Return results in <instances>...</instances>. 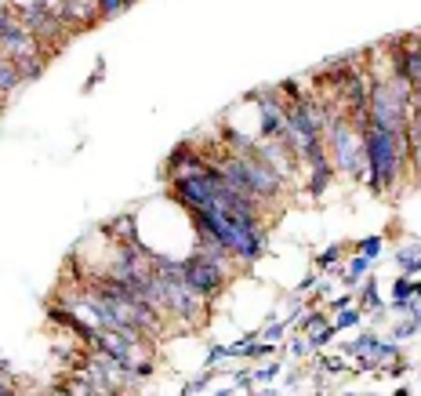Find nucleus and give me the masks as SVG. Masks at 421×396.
I'll list each match as a JSON object with an SVG mask.
<instances>
[{
    "mask_svg": "<svg viewBox=\"0 0 421 396\" xmlns=\"http://www.w3.org/2000/svg\"><path fill=\"white\" fill-rule=\"evenodd\" d=\"M335 164H330V157L327 160H316V164H309V186H305V193L313 197V200H320L323 193H327V186L335 182Z\"/></svg>",
    "mask_w": 421,
    "mask_h": 396,
    "instance_id": "20e7f679",
    "label": "nucleus"
},
{
    "mask_svg": "<svg viewBox=\"0 0 421 396\" xmlns=\"http://www.w3.org/2000/svg\"><path fill=\"white\" fill-rule=\"evenodd\" d=\"M335 334H338V327H335V324H323L320 331H313V334H309V342H313V349H323L327 342H335Z\"/></svg>",
    "mask_w": 421,
    "mask_h": 396,
    "instance_id": "9b49d317",
    "label": "nucleus"
},
{
    "mask_svg": "<svg viewBox=\"0 0 421 396\" xmlns=\"http://www.w3.org/2000/svg\"><path fill=\"white\" fill-rule=\"evenodd\" d=\"M232 265H236V262L211 258V255H203V251L193 248V251L182 258V280H186L193 291H200L207 302H215V298H222V291H225L229 280H232Z\"/></svg>",
    "mask_w": 421,
    "mask_h": 396,
    "instance_id": "f03ea898",
    "label": "nucleus"
},
{
    "mask_svg": "<svg viewBox=\"0 0 421 396\" xmlns=\"http://www.w3.org/2000/svg\"><path fill=\"white\" fill-rule=\"evenodd\" d=\"M364 324V309H352V306H345V309H338V317H335V327L338 331H349V327H359Z\"/></svg>",
    "mask_w": 421,
    "mask_h": 396,
    "instance_id": "1a4fd4ad",
    "label": "nucleus"
},
{
    "mask_svg": "<svg viewBox=\"0 0 421 396\" xmlns=\"http://www.w3.org/2000/svg\"><path fill=\"white\" fill-rule=\"evenodd\" d=\"M356 251L364 255V258H378V255L385 251V240H381V236H367V240L356 243Z\"/></svg>",
    "mask_w": 421,
    "mask_h": 396,
    "instance_id": "9d476101",
    "label": "nucleus"
},
{
    "mask_svg": "<svg viewBox=\"0 0 421 396\" xmlns=\"http://www.w3.org/2000/svg\"><path fill=\"white\" fill-rule=\"evenodd\" d=\"M359 138H364V157H367V186L385 197L393 193L400 182L410 175V149H407V131H385L378 124L359 128Z\"/></svg>",
    "mask_w": 421,
    "mask_h": 396,
    "instance_id": "f257e3e1",
    "label": "nucleus"
},
{
    "mask_svg": "<svg viewBox=\"0 0 421 396\" xmlns=\"http://www.w3.org/2000/svg\"><path fill=\"white\" fill-rule=\"evenodd\" d=\"M367 269H371V258H364V255L356 251L349 262H342V273H338V277L345 280V287H356V284L367 280Z\"/></svg>",
    "mask_w": 421,
    "mask_h": 396,
    "instance_id": "39448f33",
    "label": "nucleus"
},
{
    "mask_svg": "<svg viewBox=\"0 0 421 396\" xmlns=\"http://www.w3.org/2000/svg\"><path fill=\"white\" fill-rule=\"evenodd\" d=\"M287 327H291V324H273V327H265V331H258V334H262L265 342H276V339H280V334H284Z\"/></svg>",
    "mask_w": 421,
    "mask_h": 396,
    "instance_id": "f3484780",
    "label": "nucleus"
},
{
    "mask_svg": "<svg viewBox=\"0 0 421 396\" xmlns=\"http://www.w3.org/2000/svg\"><path fill=\"white\" fill-rule=\"evenodd\" d=\"M203 385H207V382H203V378H196V382H189L182 392H203Z\"/></svg>",
    "mask_w": 421,
    "mask_h": 396,
    "instance_id": "412c9836",
    "label": "nucleus"
},
{
    "mask_svg": "<svg viewBox=\"0 0 421 396\" xmlns=\"http://www.w3.org/2000/svg\"><path fill=\"white\" fill-rule=\"evenodd\" d=\"M11 392H15L11 378H8V375H0V396H11Z\"/></svg>",
    "mask_w": 421,
    "mask_h": 396,
    "instance_id": "aec40b11",
    "label": "nucleus"
},
{
    "mask_svg": "<svg viewBox=\"0 0 421 396\" xmlns=\"http://www.w3.org/2000/svg\"><path fill=\"white\" fill-rule=\"evenodd\" d=\"M225 356H232V346H211V353H207V368H218Z\"/></svg>",
    "mask_w": 421,
    "mask_h": 396,
    "instance_id": "4468645a",
    "label": "nucleus"
},
{
    "mask_svg": "<svg viewBox=\"0 0 421 396\" xmlns=\"http://www.w3.org/2000/svg\"><path fill=\"white\" fill-rule=\"evenodd\" d=\"M66 22L73 33L80 29H91L102 22V11H99V0H66Z\"/></svg>",
    "mask_w": 421,
    "mask_h": 396,
    "instance_id": "7ed1b4c3",
    "label": "nucleus"
},
{
    "mask_svg": "<svg viewBox=\"0 0 421 396\" xmlns=\"http://www.w3.org/2000/svg\"><path fill=\"white\" fill-rule=\"evenodd\" d=\"M309 349H313V342H309V339H294V342H291V356H294V360H302Z\"/></svg>",
    "mask_w": 421,
    "mask_h": 396,
    "instance_id": "dca6fc26",
    "label": "nucleus"
},
{
    "mask_svg": "<svg viewBox=\"0 0 421 396\" xmlns=\"http://www.w3.org/2000/svg\"><path fill=\"white\" fill-rule=\"evenodd\" d=\"M410 287H414V277H407V273H403V277L393 284V298H410Z\"/></svg>",
    "mask_w": 421,
    "mask_h": 396,
    "instance_id": "2eb2a0df",
    "label": "nucleus"
},
{
    "mask_svg": "<svg viewBox=\"0 0 421 396\" xmlns=\"http://www.w3.org/2000/svg\"><path fill=\"white\" fill-rule=\"evenodd\" d=\"M131 4H135V0H99V11H102V18H113L120 11H128Z\"/></svg>",
    "mask_w": 421,
    "mask_h": 396,
    "instance_id": "f8f14e48",
    "label": "nucleus"
},
{
    "mask_svg": "<svg viewBox=\"0 0 421 396\" xmlns=\"http://www.w3.org/2000/svg\"><path fill=\"white\" fill-rule=\"evenodd\" d=\"M356 302V295L349 291V295H338V298H330V313H338V309H345V306H352Z\"/></svg>",
    "mask_w": 421,
    "mask_h": 396,
    "instance_id": "a211bd4d",
    "label": "nucleus"
},
{
    "mask_svg": "<svg viewBox=\"0 0 421 396\" xmlns=\"http://www.w3.org/2000/svg\"><path fill=\"white\" fill-rule=\"evenodd\" d=\"M417 258H421V243H403V248L396 251V262H400L403 269H407V265H414Z\"/></svg>",
    "mask_w": 421,
    "mask_h": 396,
    "instance_id": "ddd939ff",
    "label": "nucleus"
},
{
    "mask_svg": "<svg viewBox=\"0 0 421 396\" xmlns=\"http://www.w3.org/2000/svg\"><path fill=\"white\" fill-rule=\"evenodd\" d=\"M356 306L364 309V313H374V309H381V298H378V280H364V287H359V295H356Z\"/></svg>",
    "mask_w": 421,
    "mask_h": 396,
    "instance_id": "423d86ee",
    "label": "nucleus"
},
{
    "mask_svg": "<svg viewBox=\"0 0 421 396\" xmlns=\"http://www.w3.org/2000/svg\"><path fill=\"white\" fill-rule=\"evenodd\" d=\"M410 298H414V302H421V284H414V287H410Z\"/></svg>",
    "mask_w": 421,
    "mask_h": 396,
    "instance_id": "5701e85b",
    "label": "nucleus"
},
{
    "mask_svg": "<svg viewBox=\"0 0 421 396\" xmlns=\"http://www.w3.org/2000/svg\"><path fill=\"white\" fill-rule=\"evenodd\" d=\"M44 62L47 55H33V58H18V70H22V84H33L40 73H44Z\"/></svg>",
    "mask_w": 421,
    "mask_h": 396,
    "instance_id": "0eeeda50",
    "label": "nucleus"
},
{
    "mask_svg": "<svg viewBox=\"0 0 421 396\" xmlns=\"http://www.w3.org/2000/svg\"><path fill=\"white\" fill-rule=\"evenodd\" d=\"M342 258H345V248H342V243H335V248L320 251V255H316V273H327V269L342 265Z\"/></svg>",
    "mask_w": 421,
    "mask_h": 396,
    "instance_id": "6e6552de",
    "label": "nucleus"
},
{
    "mask_svg": "<svg viewBox=\"0 0 421 396\" xmlns=\"http://www.w3.org/2000/svg\"><path fill=\"white\" fill-rule=\"evenodd\" d=\"M276 375H280V363H269V368H262L254 375V382H269V378H276Z\"/></svg>",
    "mask_w": 421,
    "mask_h": 396,
    "instance_id": "6ab92c4d",
    "label": "nucleus"
},
{
    "mask_svg": "<svg viewBox=\"0 0 421 396\" xmlns=\"http://www.w3.org/2000/svg\"><path fill=\"white\" fill-rule=\"evenodd\" d=\"M309 287H316V273H313V277H305L302 284H298V291H309Z\"/></svg>",
    "mask_w": 421,
    "mask_h": 396,
    "instance_id": "4be33fe9",
    "label": "nucleus"
}]
</instances>
